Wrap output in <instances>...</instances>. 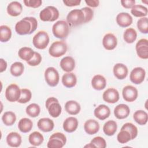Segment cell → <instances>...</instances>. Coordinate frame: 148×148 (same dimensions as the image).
Listing matches in <instances>:
<instances>
[{
  "label": "cell",
  "instance_id": "cell-6",
  "mask_svg": "<svg viewBox=\"0 0 148 148\" xmlns=\"http://www.w3.org/2000/svg\"><path fill=\"white\" fill-rule=\"evenodd\" d=\"M67 51V45L64 40L53 42L49 49L50 55L53 57H60L64 55Z\"/></svg>",
  "mask_w": 148,
  "mask_h": 148
},
{
  "label": "cell",
  "instance_id": "cell-36",
  "mask_svg": "<svg viewBox=\"0 0 148 148\" xmlns=\"http://www.w3.org/2000/svg\"><path fill=\"white\" fill-rule=\"evenodd\" d=\"M12 36V31L10 27L3 25L0 27V40L2 42H6Z\"/></svg>",
  "mask_w": 148,
  "mask_h": 148
},
{
  "label": "cell",
  "instance_id": "cell-40",
  "mask_svg": "<svg viewBox=\"0 0 148 148\" xmlns=\"http://www.w3.org/2000/svg\"><path fill=\"white\" fill-rule=\"evenodd\" d=\"M117 139L120 143L124 144L128 142L131 139V135L130 132L124 130H121L117 136Z\"/></svg>",
  "mask_w": 148,
  "mask_h": 148
},
{
  "label": "cell",
  "instance_id": "cell-12",
  "mask_svg": "<svg viewBox=\"0 0 148 148\" xmlns=\"http://www.w3.org/2000/svg\"><path fill=\"white\" fill-rule=\"evenodd\" d=\"M124 99L127 102H133L135 101L138 95V90L131 85L125 86L122 91Z\"/></svg>",
  "mask_w": 148,
  "mask_h": 148
},
{
  "label": "cell",
  "instance_id": "cell-1",
  "mask_svg": "<svg viewBox=\"0 0 148 148\" xmlns=\"http://www.w3.org/2000/svg\"><path fill=\"white\" fill-rule=\"evenodd\" d=\"M37 27L38 21L35 17H25L16 24L15 31L21 35H29L36 30Z\"/></svg>",
  "mask_w": 148,
  "mask_h": 148
},
{
  "label": "cell",
  "instance_id": "cell-4",
  "mask_svg": "<svg viewBox=\"0 0 148 148\" xmlns=\"http://www.w3.org/2000/svg\"><path fill=\"white\" fill-rule=\"evenodd\" d=\"M59 15V12L56 8L53 6H49L40 11L39 17L43 21L53 22L58 18Z\"/></svg>",
  "mask_w": 148,
  "mask_h": 148
},
{
  "label": "cell",
  "instance_id": "cell-44",
  "mask_svg": "<svg viewBox=\"0 0 148 148\" xmlns=\"http://www.w3.org/2000/svg\"><path fill=\"white\" fill-rule=\"evenodd\" d=\"M90 143L94 147L105 148L106 147V143L104 138L101 136H96L90 142Z\"/></svg>",
  "mask_w": 148,
  "mask_h": 148
},
{
  "label": "cell",
  "instance_id": "cell-9",
  "mask_svg": "<svg viewBox=\"0 0 148 148\" xmlns=\"http://www.w3.org/2000/svg\"><path fill=\"white\" fill-rule=\"evenodd\" d=\"M45 78L47 84L51 87L56 86L60 80L59 73L54 67H49L46 69Z\"/></svg>",
  "mask_w": 148,
  "mask_h": 148
},
{
  "label": "cell",
  "instance_id": "cell-8",
  "mask_svg": "<svg viewBox=\"0 0 148 148\" xmlns=\"http://www.w3.org/2000/svg\"><path fill=\"white\" fill-rule=\"evenodd\" d=\"M66 138L61 132H56L50 136L47 147L49 148H61L66 143Z\"/></svg>",
  "mask_w": 148,
  "mask_h": 148
},
{
  "label": "cell",
  "instance_id": "cell-30",
  "mask_svg": "<svg viewBox=\"0 0 148 148\" xmlns=\"http://www.w3.org/2000/svg\"><path fill=\"white\" fill-rule=\"evenodd\" d=\"M34 53L35 51L31 48L28 47H23L20 49L18 50V55L21 59L27 62L32 58Z\"/></svg>",
  "mask_w": 148,
  "mask_h": 148
},
{
  "label": "cell",
  "instance_id": "cell-29",
  "mask_svg": "<svg viewBox=\"0 0 148 148\" xmlns=\"http://www.w3.org/2000/svg\"><path fill=\"white\" fill-rule=\"evenodd\" d=\"M33 127V123L29 119L22 118L18 123V130L23 133L29 132Z\"/></svg>",
  "mask_w": 148,
  "mask_h": 148
},
{
  "label": "cell",
  "instance_id": "cell-2",
  "mask_svg": "<svg viewBox=\"0 0 148 148\" xmlns=\"http://www.w3.org/2000/svg\"><path fill=\"white\" fill-rule=\"evenodd\" d=\"M66 22L71 27H76L85 23V15L82 9L71 10L66 16Z\"/></svg>",
  "mask_w": 148,
  "mask_h": 148
},
{
  "label": "cell",
  "instance_id": "cell-32",
  "mask_svg": "<svg viewBox=\"0 0 148 148\" xmlns=\"http://www.w3.org/2000/svg\"><path fill=\"white\" fill-rule=\"evenodd\" d=\"M117 128V125L116 121L113 120H109L106 121L103 127V131L105 134L108 136L113 135Z\"/></svg>",
  "mask_w": 148,
  "mask_h": 148
},
{
  "label": "cell",
  "instance_id": "cell-35",
  "mask_svg": "<svg viewBox=\"0 0 148 148\" xmlns=\"http://www.w3.org/2000/svg\"><path fill=\"white\" fill-rule=\"evenodd\" d=\"M137 38V33L132 28H128L125 29L123 34V38L127 43H132Z\"/></svg>",
  "mask_w": 148,
  "mask_h": 148
},
{
  "label": "cell",
  "instance_id": "cell-19",
  "mask_svg": "<svg viewBox=\"0 0 148 148\" xmlns=\"http://www.w3.org/2000/svg\"><path fill=\"white\" fill-rule=\"evenodd\" d=\"M94 116L101 120H104L108 118L110 114V110L109 108L103 104L99 105L94 110Z\"/></svg>",
  "mask_w": 148,
  "mask_h": 148
},
{
  "label": "cell",
  "instance_id": "cell-22",
  "mask_svg": "<svg viewBox=\"0 0 148 148\" xmlns=\"http://www.w3.org/2000/svg\"><path fill=\"white\" fill-rule=\"evenodd\" d=\"M21 142V136L17 132H11L6 136V142L10 147H17L20 146Z\"/></svg>",
  "mask_w": 148,
  "mask_h": 148
},
{
  "label": "cell",
  "instance_id": "cell-39",
  "mask_svg": "<svg viewBox=\"0 0 148 148\" xmlns=\"http://www.w3.org/2000/svg\"><path fill=\"white\" fill-rule=\"evenodd\" d=\"M26 113L31 117H36L40 114V106L35 103L29 105L25 109Z\"/></svg>",
  "mask_w": 148,
  "mask_h": 148
},
{
  "label": "cell",
  "instance_id": "cell-15",
  "mask_svg": "<svg viewBox=\"0 0 148 148\" xmlns=\"http://www.w3.org/2000/svg\"><path fill=\"white\" fill-rule=\"evenodd\" d=\"M117 45V40L116 36L112 34H106L103 38L102 45L108 50H113Z\"/></svg>",
  "mask_w": 148,
  "mask_h": 148
},
{
  "label": "cell",
  "instance_id": "cell-47",
  "mask_svg": "<svg viewBox=\"0 0 148 148\" xmlns=\"http://www.w3.org/2000/svg\"><path fill=\"white\" fill-rule=\"evenodd\" d=\"M23 2L26 6L33 8H39L42 3L41 0H24Z\"/></svg>",
  "mask_w": 148,
  "mask_h": 148
},
{
  "label": "cell",
  "instance_id": "cell-13",
  "mask_svg": "<svg viewBox=\"0 0 148 148\" xmlns=\"http://www.w3.org/2000/svg\"><path fill=\"white\" fill-rule=\"evenodd\" d=\"M137 55L142 59L148 58V40L146 39H140L136 44Z\"/></svg>",
  "mask_w": 148,
  "mask_h": 148
},
{
  "label": "cell",
  "instance_id": "cell-11",
  "mask_svg": "<svg viewBox=\"0 0 148 148\" xmlns=\"http://www.w3.org/2000/svg\"><path fill=\"white\" fill-rule=\"evenodd\" d=\"M145 76L146 72L143 68L141 67H136L131 72L130 79L133 83L139 84L144 81Z\"/></svg>",
  "mask_w": 148,
  "mask_h": 148
},
{
  "label": "cell",
  "instance_id": "cell-26",
  "mask_svg": "<svg viewBox=\"0 0 148 148\" xmlns=\"http://www.w3.org/2000/svg\"><path fill=\"white\" fill-rule=\"evenodd\" d=\"M91 85L94 89L96 90H102L106 86V79L101 75H95L91 80Z\"/></svg>",
  "mask_w": 148,
  "mask_h": 148
},
{
  "label": "cell",
  "instance_id": "cell-50",
  "mask_svg": "<svg viewBox=\"0 0 148 148\" xmlns=\"http://www.w3.org/2000/svg\"><path fill=\"white\" fill-rule=\"evenodd\" d=\"M85 2L88 6L92 8H96L98 6L99 4V1L98 0H86Z\"/></svg>",
  "mask_w": 148,
  "mask_h": 148
},
{
  "label": "cell",
  "instance_id": "cell-25",
  "mask_svg": "<svg viewBox=\"0 0 148 148\" xmlns=\"http://www.w3.org/2000/svg\"><path fill=\"white\" fill-rule=\"evenodd\" d=\"M23 10L22 5L17 1H13L10 2L7 6L8 13L13 17L19 16Z\"/></svg>",
  "mask_w": 148,
  "mask_h": 148
},
{
  "label": "cell",
  "instance_id": "cell-37",
  "mask_svg": "<svg viewBox=\"0 0 148 148\" xmlns=\"http://www.w3.org/2000/svg\"><path fill=\"white\" fill-rule=\"evenodd\" d=\"M24 65L20 62H15L13 63L10 68V73L16 77L21 76L24 72Z\"/></svg>",
  "mask_w": 148,
  "mask_h": 148
},
{
  "label": "cell",
  "instance_id": "cell-43",
  "mask_svg": "<svg viewBox=\"0 0 148 148\" xmlns=\"http://www.w3.org/2000/svg\"><path fill=\"white\" fill-rule=\"evenodd\" d=\"M32 97V93L31 91L27 88L21 89V95L18 102L20 103H25L29 102Z\"/></svg>",
  "mask_w": 148,
  "mask_h": 148
},
{
  "label": "cell",
  "instance_id": "cell-41",
  "mask_svg": "<svg viewBox=\"0 0 148 148\" xmlns=\"http://www.w3.org/2000/svg\"><path fill=\"white\" fill-rule=\"evenodd\" d=\"M121 130H124L128 131L131 135V139H135L138 135L137 127L131 123H126L121 127Z\"/></svg>",
  "mask_w": 148,
  "mask_h": 148
},
{
  "label": "cell",
  "instance_id": "cell-10",
  "mask_svg": "<svg viewBox=\"0 0 148 148\" xmlns=\"http://www.w3.org/2000/svg\"><path fill=\"white\" fill-rule=\"evenodd\" d=\"M20 95L21 90L17 84H11L7 87L5 91V97L9 102L18 101Z\"/></svg>",
  "mask_w": 148,
  "mask_h": 148
},
{
  "label": "cell",
  "instance_id": "cell-16",
  "mask_svg": "<svg viewBox=\"0 0 148 148\" xmlns=\"http://www.w3.org/2000/svg\"><path fill=\"white\" fill-rule=\"evenodd\" d=\"M116 23L121 27L125 28L131 25L132 23V17L128 13L121 12L117 15Z\"/></svg>",
  "mask_w": 148,
  "mask_h": 148
},
{
  "label": "cell",
  "instance_id": "cell-14",
  "mask_svg": "<svg viewBox=\"0 0 148 148\" xmlns=\"http://www.w3.org/2000/svg\"><path fill=\"white\" fill-rule=\"evenodd\" d=\"M102 98L103 101L108 103H114L119 100V91L114 88H109L103 92Z\"/></svg>",
  "mask_w": 148,
  "mask_h": 148
},
{
  "label": "cell",
  "instance_id": "cell-3",
  "mask_svg": "<svg viewBox=\"0 0 148 148\" xmlns=\"http://www.w3.org/2000/svg\"><path fill=\"white\" fill-rule=\"evenodd\" d=\"M52 32L55 37L61 39H65L69 32V25L64 20H59L53 24Z\"/></svg>",
  "mask_w": 148,
  "mask_h": 148
},
{
  "label": "cell",
  "instance_id": "cell-17",
  "mask_svg": "<svg viewBox=\"0 0 148 148\" xmlns=\"http://www.w3.org/2000/svg\"><path fill=\"white\" fill-rule=\"evenodd\" d=\"M113 71L114 76L120 80L125 79L127 76L128 72L127 66L121 63L116 64L113 66Z\"/></svg>",
  "mask_w": 148,
  "mask_h": 148
},
{
  "label": "cell",
  "instance_id": "cell-45",
  "mask_svg": "<svg viewBox=\"0 0 148 148\" xmlns=\"http://www.w3.org/2000/svg\"><path fill=\"white\" fill-rule=\"evenodd\" d=\"M42 61V56L41 55L38 53V52H35L34 53V57H32V58L27 61V64L30 65V66H36L38 65Z\"/></svg>",
  "mask_w": 148,
  "mask_h": 148
},
{
  "label": "cell",
  "instance_id": "cell-5",
  "mask_svg": "<svg viewBox=\"0 0 148 148\" xmlns=\"http://www.w3.org/2000/svg\"><path fill=\"white\" fill-rule=\"evenodd\" d=\"M49 40L48 34L45 31H40L33 37L32 43L36 48L43 50L46 48L49 45Z\"/></svg>",
  "mask_w": 148,
  "mask_h": 148
},
{
  "label": "cell",
  "instance_id": "cell-48",
  "mask_svg": "<svg viewBox=\"0 0 148 148\" xmlns=\"http://www.w3.org/2000/svg\"><path fill=\"white\" fill-rule=\"evenodd\" d=\"M121 5L126 9L132 8L135 3V0H123L120 1Z\"/></svg>",
  "mask_w": 148,
  "mask_h": 148
},
{
  "label": "cell",
  "instance_id": "cell-28",
  "mask_svg": "<svg viewBox=\"0 0 148 148\" xmlns=\"http://www.w3.org/2000/svg\"><path fill=\"white\" fill-rule=\"evenodd\" d=\"M65 109L68 113L71 115L77 114L81 109L80 104L75 101H68L65 104Z\"/></svg>",
  "mask_w": 148,
  "mask_h": 148
},
{
  "label": "cell",
  "instance_id": "cell-7",
  "mask_svg": "<svg viewBox=\"0 0 148 148\" xmlns=\"http://www.w3.org/2000/svg\"><path fill=\"white\" fill-rule=\"evenodd\" d=\"M45 106L48 110L49 114L51 117L56 118L60 115L62 108L57 98L54 97L49 98L46 101Z\"/></svg>",
  "mask_w": 148,
  "mask_h": 148
},
{
  "label": "cell",
  "instance_id": "cell-23",
  "mask_svg": "<svg viewBox=\"0 0 148 148\" xmlns=\"http://www.w3.org/2000/svg\"><path fill=\"white\" fill-rule=\"evenodd\" d=\"M62 127L66 132H73L78 127V120L74 117H69L64 120Z\"/></svg>",
  "mask_w": 148,
  "mask_h": 148
},
{
  "label": "cell",
  "instance_id": "cell-24",
  "mask_svg": "<svg viewBox=\"0 0 148 148\" xmlns=\"http://www.w3.org/2000/svg\"><path fill=\"white\" fill-rule=\"evenodd\" d=\"M60 66L61 69L66 72H71L75 67V60L71 56L64 57L60 61Z\"/></svg>",
  "mask_w": 148,
  "mask_h": 148
},
{
  "label": "cell",
  "instance_id": "cell-21",
  "mask_svg": "<svg viewBox=\"0 0 148 148\" xmlns=\"http://www.w3.org/2000/svg\"><path fill=\"white\" fill-rule=\"evenodd\" d=\"M84 129L87 134L94 135L98 132L99 130V124L97 121L93 119H90L84 123Z\"/></svg>",
  "mask_w": 148,
  "mask_h": 148
},
{
  "label": "cell",
  "instance_id": "cell-51",
  "mask_svg": "<svg viewBox=\"0 0 148 148\" xmlns=\"http://www.w3.org/2000/svg\"><path fill=\"white\" fill-rule=\"evenodd\" d=\"M7 68V63L3 59H0V72H3Z\"/></svg>",
  "mask_w": 148,
  "mask_h": 148
},
{
  "label": "cell",
  "instance_id": "cell-33",
  "mask_svg": "<svg viewBox=\"0 0 148 148\" xmlns=\"http://www.w3.org/2000/svg\"><path fill=\"white\" fill-rule=\"evenodd\" d=\"M28 140L32 145L34 146H38L43 143L44 138L42 134L39 132L34 131L29 135Z\"/></svg>",
  "mask_w": 148,
  "mask_h": 148
},
{
  "label": "cell",
  "instance_id": "cell-46",
  "mask_svg": "<svg viewBox=\"0 0 148 148\" xmlns=\"http://www.w3.org/2000/svg\"><path fill=\"white\" fill-rule=\"evenodd\" d=\"M81 9L83 11L85 15V23L90 21L94 16L93 10L88 7H84Z\"/></svg>",
  "mask_w": 148,
  "mask_h": 148
},
{
  "label": "cell",
  "instance_id": "cell-18",
  "mask_svg": "<svg viewBox=\"0 0 148 148\" xmlns=\"http://www.w3.org/2000/svg\"><path fill=\"white\" fill-rule=\"evenodd\" d=\"M130 113V108L125 104H119L114 109V114L118 119H124L127 118L129 116Z\"/></svg>",
  "mask_w": 148,
  "mask_h": 148
},
{
  "label": "cell",
  "instance_id": "cell-27",
  "mask_svg": "<svg viewBox=\"0 0 148 148\" xmlns=\"http://www.w3.org/2000/svg\"><path fill=\"white\" fill-rule=\"evenodd\" d=\"M77 83L76 75L72 72H67L63 75L62 77V83L67 88L74 87Z\"/></svg>",
  "mask_w": 148,
  "mask_h": 148
},
{
  "label": "cell",
  "instance_id": "cell-31",
  "mask_svg": "<svg viewBox=\"0 0 148 148\" xmlns=\"http://www.w3.org/2000/svg\"><path fill=\"white\" fill-rule=\"evenodd\" d=\"M134 120L139 125H145L148 120L147 113L142 110H136L133 115Z\"/></svg>",
  "mask_w": 148,
  "mask_h": 148
},
{
  "label": "cell",
  "instance_id": "cell-34",
  "mask_svg": "<svg viewBox=\"0 0 148 148\" xmlns=\"http://www.w3.org/2000/svg\"><path fill=\"white\" fill-rule=\"evenodd\" d=\"M131 13L135 17H144L147 15V8L141 5H135L131 8Z\"/></svg>",
  "mask_w": 148,
  "mask_h": 148
},
{
  "label": "cell",
  "instance_id": "cell-42",
  "mask_svg": "<svg viewBox=\"0 0 148 148\" xmlns=\"http://www.w3.org/2000/svg\"><path fill=\"white\" fill-rule=\"evenodd\" d=\"M137 27L139 31L142 34L148 33V19L144 17L139 18L137 21Z\"/></svg>",
  "mask_w": 148,
  "mask_h": 148
},
{
  "label": "cell",
  "instance_id": "cell-20",
  "mask_svg": "<svg viewBox=\"0 0 148 148\" xmlns=\"http://www.w3.org/2000/svg\"><path fill=\"white\" fill-rule=\"evenodd\" d=\"M37 125L40 130L45 132H47L53 130L54 124L53 121L47 117H44L38 120Z\"/></svg>",
  "mask_w": 148,
  "mask_h": 148
},
{
  "label": "cell",
  "instance_id": "cell-38",
  "mask_svg": "<svg viewBox=\"0 0 148 148\" xmlns=\"http://www.w3.org/2000/svg\"><path fill=\"white\" fill-rule=\"evenodd\" d=\"M2 120L5 125L7 126L12 125L16 120V114L14 112L11 111L6 112L2 116Z\"/></svg>",
  "mask_w": 148,
  "mask_h": 148
},
{
  "label": "cell",
  "instance_id": "cell-49",
  "mask_svg": "<svg viewBox=\"0 0 148 148\" xmlns=\"http://www.w3.org/2000/svg\"><path fill=\"white\" fill-rule=\"evenodd\" d=\"M80 2V0H63V3L65 5L70 7L79 5Z\"/></svg>",
  "mask_w": 148,
  "mask_h": 148
}]
</instances>
